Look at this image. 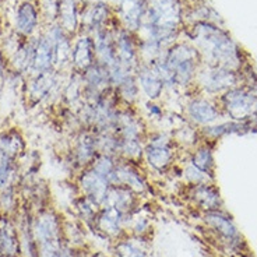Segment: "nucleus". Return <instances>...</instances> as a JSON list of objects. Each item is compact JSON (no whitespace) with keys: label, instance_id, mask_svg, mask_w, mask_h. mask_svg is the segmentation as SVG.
<instances>
[{"label":"nucleus","instance_id":"nucleus-1","mask_svg":"<svg viewBox=\"0 0 257 257\" xmlns=\"http://www.w3.org/2000/svg\"><path fill=\"white\" fill-rule=\"evenodd\" d=\"M189 38L200 56L203 55L211 66H219L233 70L240 62L238 46L233 44L229 35L222 30L206 21H197L193 28H189Z\"/></svg>","mask_w":257,"mask_h":257},{"label":"nucleus","instance_id":"nucleus-2","mask_svg":"<svg viewBox=\"0 0 257 257\" xmlns=\"http://www.w3.org/2000/svg\"><path fill=\"white\" fill-rule=\"evenodd\" d=\"M199 63L200 53L194 46L174 42L153 64L164 80L167 90H174L192 83L197 76Z\"/></svg>","mask_w":257,"mask_h":257},{"label":"nucleus","instance_id":"nucleus-3","mask_svg":"<svg viewBox=\"0 0 257 257\" xmlns=\"http://www.w3.org/2000/svg\"><path fill=\"white\" fill-rule=\"evenodd\" d=\"M183 17L185 6L180 0H146L142 28H147L150 38L168 48L178 38Z\"/></svg>","mask_w":257,"mask_h":257},{"label":"nucleus","instance_id":"nucleus-4","mask_svg":"<svg viewBox=\"0 0 257 257\" xmlns=\"http://www.w3.org/2000/svg\"><path fill=\"white\" fill-rule=\"evenodd\" d=\"M178 143L165 133H148L144 146V158L147 165L158 174H165L174 167Z\"/></svg>","mask_w":257,"mask_h":257},{"label":"nucleus","instance_id":"nucleus-5","mask_svg":"<svg viewBox=\"0 0 257 257\" xmlns=\"http://www.w3.org/2000/svg\"><path fill=\"white\" fill-rule=\"evenodd\" d=\"M222 102L228 115L235 120H243L257 112V95L244 88L225 91Z\"/></svg>","mask_w":257,"mask_h":257},{"label":"nucleus","instance_id":"nucleus-6","mask_svg":"<svg viewBox=\"0 0 257 257\" xmlns=\"http://www.w3.org/2000/svg\"><path fill=\"white\" fill-rule=\"evenodd\" d=\"M127 221V214L119 211L113 207H101L92 222V226L103 238L115 239L117 242L122 239Z\"/></svg>","mask_w":257,"mask_h":257},{"label":"nucleus","instance_id":"nucleus-7","mask_svg":"<svg viewBox=\"0 0 257 257\" xmlns=\"http://www.w3.org/2000/svg\"><path fill=\"white\" fill-rule=\"evenodd\" d=\"M194 80L199 83L203 90L210 94L231 90L238 81L235 71L219 66H210V69L197 71V76Z\"/></svg>","mask_w":257,"mask_h":257},{"label":"nucleus","instance_id":"nucleus-8","mask_svg":"<svg viewBox=\"0 0 257 257\" xmlns=\"http://www.w3.org/2000/svg\"><path fill=\"white\" fill-rule=\"evenodd\" d=\"M112 185L126 186L132 190H135L136 193H139V194L147 192L148 189L146 176L142 172L139 164L122 160V158L117 160Z\"/></svg>","mask_w":257,"mask_h":257},{"label":"nucleus","instance_id":"nucleus-9","mask_svg":"<svg viewBox=\"0 0 257 257\" xmlns=\"http://www.w3.org/2000/svg\"><path fill=\"white\" fill-rule=\"evenodd\" d=\"M136 78L142 94L148 101H160L167 90L164 80L153 63H140L136 69Z\"/></svg>","mask_w":257,"mask_h":257},{"label":"nucleus","instance_id":"nucleus-10","mask_svg":"<svg viewBox=\"0 0 257 257\" xmlns=\"http://www.w3.org/2000/svg\"><path fill=\"white\" fill-rule=\"evenodd\" d=\"M109 186V182H106L102 176H99L92 168L87 167L80 172V176H78L80 192L84 197L90 199L99 207H102Z\"/></svg>","mask_w":257,"mask_h":257},{"label":"nucleus","instance_id":"nucleus-11","mask_svg":"<svg viewBox=\"0 0 257 257\" xmlns=\"http://www.w3.org/2000/svg\"><path fill=\"white\" fill-rule=\"evenodd\" d=\"M95 62L96 55L94 39L90 34L81 32L77 39L73 42L70 60L71 69L76 73H84L87 69H90Z\"/></svg>","mask_w":257,"mask_h":257},{"label":"nucleus","instance_id":"nucleus-12","mask_svg":"<svg viewBox=\"0 0 257 257\" xmlns=\"http://www.w3.org/2000/svg\"><path fill=\"white\" fill-rule=\"evenodd\" d=\"M96 155H98V144H96L95 132L81 128L73 146V160L76 165L83 171L87 167H90Z\"/></svg>","mask_w":257,"mask_h":257},{"label":"nucleus","instance_id":"nucleus-13","mask_svg":"<svg viewBox=\"0 0 257 257\" xmlns=\"http://www.w3.org/2000/svg\"><path fill=\"white\" fill-rule=\"evenodd\" d=\"M139 197L140 194L128 187L110 185L102 207H113L116 210L130 215L139 210Z\"/></svg>","mask_w":257,"mask_h":257},{"label":"nucleus","instance_id":"nucleus-14","mask_svg":"<svg viewBox=\"0 0 257 257\" xmlns=\"http://www.w3.org/2000/svg\"><path fill=\"white\" fill-rule=\"evenodd\" d=\"M55 67V49L51 32L38 38L34 42V60L31 71L34 74H41L53 70Z\"/></svg>","mask_w":257,"mask_h":257},{"label":"nucleus","instance_id":"nucleus-15","mask_svg":"<svg viewBox=\"0 0 257 257\" xmlns=\"http://www.w3.org/2000/svg\"><path fill=\"white\" fill-rule=\"evenodd\" d=\"M186 113L187 119L194 124L199 126H210L218 119V109L212 105L206 98H193L186 103Z\"/></svg>","mask_w":257,"mask_h":257},{"label":"nucleus","instance_id":"nucleus-16","mask_svg":"<svg viewBox=\"0 0 257 257\" xmlns=\"http://www.w3.org/2000/svg\"><path fill=\"white\" fill-rule=\"evenodd\" d=\"M58 76L53 70L35 74V77L28 87V95L34 102H41L53 94L58 88Z\"/></svg>","mask_w":257,"mask_h":257},{"label":"nucleus","instance_id":"nucleus-17","mask_svg":"<svg viewBox=\"0 0 257 257\" xmlns=\"http://www.w3.org/2000/svg\"><path fill=\"white\" fill-rule=\"evenodd\" d=\"M80 0H60L59 3V27L69 35H73L80 27Z\"/></svg>","mask_w":257,"mask_h":257},{"label":"nucleus","instance_id":"nucleus-18","mask_svg":"<svg viewBox=\"0 0 257 257\" xmlns=\"http://www.w3.org/2000/svg\"><path fill=\"white\" fill-rule=\"evenodd\" d=\"M38 26V10L30 2H24L19 6L16 16V27L21 35L30 37Z\"/></svg>","mask_w":257,"mask_h":257},{"label":"nucleus","instance_id":"nucleus-19","mask_svg":"<svg viewBox=\"0 0 257 257\" xmlns=\"http://www.w3.org/2000/svg\"><path fill=\"white\" fill-rule=\"evenodd\" d=\"M189 196H192L199 206L207 208L208 211H215L219 206V193L207 183L193 185Z\"/></svg>","mask_w":257,"mask_h":257},{"label":"nucleus","instance_id":"nucleus-20","mask_svg":"<svg viewBox=\"0 0 257 257\" xmlns=\"http://www.w3.org/2000/svg\"><path fill=\"white\" fill-rule=\"evenodd\" d=\"M204 219H206L207 224L212 226L224 238L229 239L232 242H235V239L239 238V233L236 231V228H235V225L232 224L231 219L222 215L221 212L207 211V214L204 215Z\"/></svg>","mask_w":257,"mask_h":257},{"label":"nucleus","instance_id":"nucleus-21","mask_svg":"<svg viewBox=\"0 0 257 257\" xmlns=\"http://www.w3.org/2000/svg\"><path fill=\"white\" fill-rule=\"evenodd\" d=\"M189 164L194 167L196 169L201 171L203 174L212 176V167H214V158H212L211 148L200 147L197 148V151L192 155V158L189 161Z\"/></svg>","mask_w":257,"mask_h":257},{"label":"nucleus","instance_id":"nucleus-22","mask_svg":"<svg viewBox=\"0 0 257 257\" xmlns=\"http://www.w3.org/2000/svg\"><path fill=\"white\" fill-rule=\"evenodd\" d=\"M24 148V143L21 140L19 133L9 132L0 136V154L9 155L12 158H16V155Z\"/></svg>","mask_w":257,"mask_h":257},{"label":"nucleus","instance_id":"nucleus-23","mask_svg":"<svg viewBox=\"0 0 257 257\" xmlns=\"http://www.w3.org/2000/svg\"><path fill=\"white\" fill-rule=\"evenodd\" d=\"M19 240L14 233V228L10 224L3 225L0 228V251L7 257H13L17 251Z\"/></svg>","mask_w":257,"mask_h":257},{"label":"nucleus","instance_id":"nucleus-24","mask_svg":"<svg viewBox=\"0 0 257 257\" xmlns=\"http://www.w3.org/2000/svg\"><path fill=\"white\" fill-rule=\"evenodd\" d=\"M116 254L117 257H148L147 251L140 247V244L128 239H120L116 242Z\"/></svg>","mask_w":257,"mask_h":257},{"label":"nucleus","instance_id":"nucleus-25","mask_svg":"<svg viewBox=\"0 0 257 257\" xmlns=\"http://www.w3.org/2000/svg\"><path fill=\"white\" fill-rule=\"evenodd\" d=\"M16 174L14 158L9 155L0 154V190H5Z\"/></svg>","mask_w":257,"mask_h":257},{"label":"nucleus","instance_id":"nucleus-26","mask_svg":"<svg viewBox=\"0 0 257 257\" xmlns=\"http://www.w3.org/2000/svg\"><path fill=\"white\" fill-rule=\"evenodd\" d=\"M87 257H108V256H105L103 253H92V254H90V256H87Z\"/></svg>","mask_w":257,"mask_h":257}]
</instances>
